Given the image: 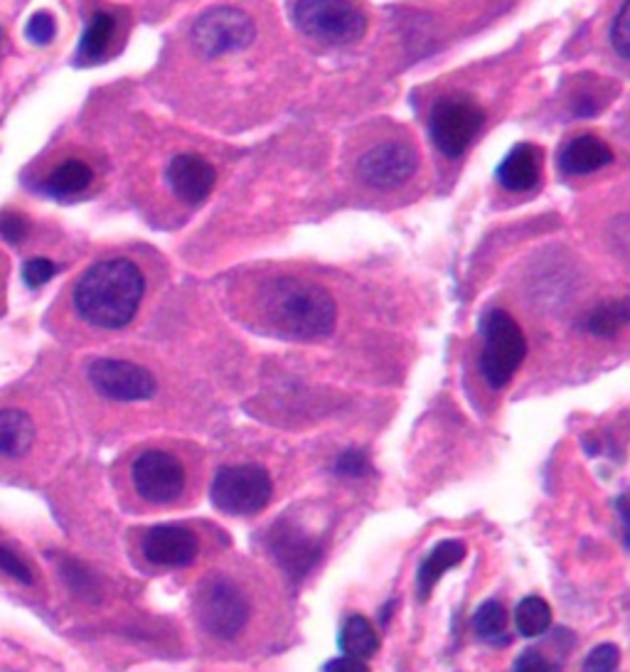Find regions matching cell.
Here are the masks:
<instances>
[{
	"mask_svg": "<svg viewBox=\"0 0 630 672\" xmlns=\"http://www.w3.org/2000/svg\"><path fill=\"white\" fill-rule=\"evenodd\" d=\"M168 183L185 205H200L214 190L217 170L198 153H180L168 165Z\"/></svg>",
	"mask_w": 630,
	"mask_h": 672,
	"instance_id": "cell-14",
	"label": "cell"
},
{
	"mask_svg": "<svg viewBox=\"0 0 630 672\" xmlns=\"http://www.w3.org/2000/svg\"><path fill=\"white\" fill-rule=\"evenodd\" d=\"M542 165L544 155L540 146H534V143H518L498 165V180L505 190L527 192L537 188V183H540Z\"/></svg>",
	"mask_w": 630,
	"mask_h": 672,
	"instance_id": "cell-15",
	"label": "cell"
},
{
	"mask_svg": "<svg viewBox=\"0 0 630 672\" xmlns=\"http://www.w3.org/2000/svg\"><path fill=\"white\" fill-rule=\"evenodd\" d=\"M113 33H117V18L111 13H104V10L95 13V18H91V23L85 30V35L79 40V49H77L79 62H85V65L97 62L109 49Z\"/></svg>",
	"mask_w": 630,
	"mask_h": 672,
	"instance_id": "cell-22",
	"label": "cell"
},
{
	"mask_svg": "<svg viewBox=\"0 0 630 672\" xmlns=\"http://www.w3.org/2000/svg\"><path fill=\"white\" fill-rule=\"evenodd\" d=\"M552 626V608L540 596H527L515 608V628L522 638H540Z\"/></svg>",
	"mask_w": 630,
	"mask_h": 672,
	"instance_id": "cell-24",
	"label": "cell"
},
{
	"mask_svg": "<svg viewBox=\"0 0 630 672\" xmlns=\"http://www.w3.org/2000/svg\"><path fill=\"white\" fill-rule=\"evenodd\" d=\"M480 330H483V353H480L483 377L493 389L508 387L527 357V340L522 328L508 310L493 308L483 316Z\"/></svg>",
	"mask_w": 630,
	"mask_h": 672,
	"instance_id": "cell-3",
	"label": "cell"
},
{
	"mask_svg": "<svg viewBox=\"0 0 630 672\" xmlns=\"http://www.w3.org/2000/svg\"><path fill=\"white\" fill-rule=\"evenodd\" d=\"M55 272H57V266L49 262V258L35 256V258H30V262L23 266V278H25V284L30 288H40V286H45L49 278L55 276Z\"/></svg>",
	"mask_w": 630,
	"mask_h": 672,
	"instance_id": "cell-29",
	"label": "cell"
},
{
	"mask_svg": "<svg viewBox=\"0 0 630 672\" xmlns=\"http://www.w3.org/2000/svg\"><path fill=\"white\" fill-rule=\"evenodd\" d=\"M30 224L23 214L18 212H8L0 217V236H3L5 242L10 244H20L27 236Z\"/></svg>",
	"mask_w": 630,
	"mask_h": 672,
	"instance_id": "cell-32",
	"label": "cell"
},
{
	"mask_svg": "<svg viewBox=\"0 0 630 672\" xmlns=\"http://www.w3.org/2000/svg\"><path fill=\"white\" fill-rule=\"evenodd\" d=\"M338 646L350 658L367 660L379 650V636L375 626H372L365 616L355 614L347 618V624L343 626V630H340Z\"/></svg>",
	"mask_w": 630,
	"mask_h": 672,
	"instance_id": "cell-19",
	"label": "cell"
},
{
	"mask_svg": "<svg viewBox=\"0 0 630 672\" xmlns=\"http://www.w3.org/2000/svg\"><path fill=\"white\" fill-rule=\"evenodd\" d=\"M146 278L131 258H104L89 266L75 286V308L89 326L119 330L139 313Z\"/></svg>",
	"mask_w": 630,
	"mask_h": 672,
	"instance_id": "cell-1",
	"label": "cell"
},
{
	"mask_svg": "<svg viewBox=\"0 0 630 672\" xmlns=\"http://www.w3.org/2000/svg\"><path fill=\"white\" fill-rule=\"evenodd\" d=\"M89 382L101 397L117 401H143L156 395V377L126 360H95L89 365Z\"/></svg>",
	"mask_w": 630,
	"mask_h": 672,
	"instance_id": "cell-10",
	"label": "cell"
},
{
	"mask_svg": "<svg viewBox=\"0 0 630 672\" xmlns=\"http://www.w3.org/2000/svg\"><path fill=\"white\" fill-rule=\"evenodd\" d=\"M264 323L291 340H320L333 333L338 306L323 286L294 276H278L259 294Z\"/></svg>",
	"mask_w": 630,
	"mask_h": 672,
	"instance_id": "cell-2",
	"label": "cell"
},
{
	"mask_svg": "<svg viewBox=\"0 0 630 672\" xmlns=\"http://www.w3.org/2000/svg\"><path fill=\"white\" fill-rule=\"evenodd\" d=\"M512 672H562V663L542 656L540 650H524Z\"/></svg>",
	"mask_w": 630,
	"mask_h": 672,
	"instance_id": "cell-31",
	"label": "cell"
},
{
	"mask_svg": "<svg viewBox=\"0 0 630 672\" xmlns=\"http://www.w3.org/2000/svg\"><path fill=\"white\" fill-rule=\"evenodd\" d=\"M294 23L328 45H350L367 33V15L355 0H296Z\"/></svg>",
	"mask_w": 630,
	"mask_h": 672,
	"instance_id": "cell-4",
	"label": "cell"
},
{
	"mask_svg": "<svg viewBox=\"0 0 630 672\" xmlns=\"http://www.w3.org/2000/svg\"><path fill=\"white\" fill-rule=\"evenodd\" d=\"M143 554H146L148 562L158 566L185 569L198 557V537L188 527L158 525L143 540Z\"/></svg>",
	"mask_w": 630,
	"mask_h": 672,
	"instance_id": "cell-13",
	"label": "cell"
},
{
	"mask_svg": "<svg viewBox=\"0 0 630 672\" xmlns=\"http://www.w3.org/2000/svg\"><path fill=\"white\" fill-rule=\"evenodd\" d=\"M91 180H95V173H91L89 165L79 158H69L47 175L45 190L55 198H69V195L85 192Z\"/></svg>",
	"mask_w": 630,
	"mask_h": 672,
	"instance_id": "cell-20",
	"label": "cell"
},
{
	"mask_svg": "<svg viewBox=\"0 0 630 672\" xmlns=\"http://www.w3.org/2000/svg\"><path fill=\"white\" fill-rule=\"evenodd\" d=\"M198 620L210 636L232 640L250 624L252 608L242 588L226 576H212L198 592Z\"/></svg>",
	"mask_w": 630,
	"mask_h": 672,
	"instance_id": "cell-5",
	"label": "cell"
},
{
	"mask_svg": "<svg viewBox=\"0 0 630 672\" xmlns=\"http://www.w3.org/2000/svg\"><path fill=\"white\" fill-rule=\"evenodd\" d=\"M508 624L510 616L505 612V606L500 602H485L478 612L473 616V630L478 634L480 640L493 646H508L510 636H508Z\"/></svg>",
	"mask_w": 630,
	"mask_h": 672,
	"instance_id": "cell-23",
	"label": "cell"
},
{
	"mask_svg": "<svg viewBox=\"0 0 630 672\" xmlns=\"http://www.w3.org/2000/svg\"><path fill=\"white\" fill-rule=\"evenodd\" d=\"M417 151L405 141H385L360 158V175L379 190L405 185L417 173Z\"/></svg>",
	"mask_w": 630,
	"mask_h": 672,
	"instance_id": "cell-11",
	"label": "cell"
},
{
	"mask_svg": "<svg viewBox=\"0 0 630 672\" xmlns=\"http://www.w3.org/2000/svg\"><path fill=\"white\" fill-rule=\"evenodd\" d=\"M608 163H614V148L598 136H592V133L572 139L560 155V168L566 175L596 173L606 168Z\"/></svg>",
	"mask_w": 630,
	"mask_h": 672,
	"instance_id": "cell-16",
	"label": "cell"
},
{
	"mask_svg": "<svg viewBox=\"0 0 630 672\" xmlns=\"http://www.w3.org/2000/svg\"><path fill=\"white\" fill-rule=\"evenodd\" d=\"M133 488L143 500L168 505L175 503L185 491L183 463L165 451H146L131 465Z\"/></svg>",
	"mask_w": 630,
	"mask_h": 672,
	"instance_id": "cell-9",
	"label": "cell"
},
{
	"mask_svg": "<svg viewBox=\"0 0 630 672\" xmlns=\"http://www.w3.org/2000/svg\"><path fill=\"white\" fill-rule=\"evenodd\" d=\"M611 43L623 59L630 57V3L623 0L611 25Z\"/></svg>",
	"mask_w": 630,
	"mask_h": 672,
	"instance_id": "cell-26",
	"label": "cell"
},
{
	"mask_svg": "<svg viewBox=\"0 0 630 672\" xmlns=\"http://www.w3.org/2000/svg\"><path fill=\"white\" fill-rule=\"evenodd\" d=\"M0 569H3V572L10 579H15V582H20V584H33L35 582L33 572H30V566L23 560H20V557L13 550H8L5 544H0Z\"/></svg>",
	"mask_w": 630,
	"mask_h": 672,
	"instance_id": "cell-30",
	"label": "cell"
},
{
	"mask_svg": "<svg viewBox=\"0 0 630 672\" xmlns=\"http://www.w3.org/2000/svg\"><path fill=\"white\" fill-rule=\"evenodd\" d=\"M483 126L485 111L473 99L446 97L433 103L429 119L431 139L446 158H461Z\"/></svg>",
	"mask_w": 630,
	"mask_h": 672,
	"instance_id": "cell-8",
	"label": "cell"
},
{
	"mask_svg": "<svg viewBox=\"0 0 630 672\" xmlns=\"http://www.w3.org/2000/svg\"><path fill=\"white\" fill-rule=\"evenodd\" d=\"M35 441V423L20 409H0V456H25Z\"/></svg>",
	"mask_w": 630,
	"mask_h": 672,
	"instance_id": "cell-18",
	"label": "cell"
},
{
	"mask_svg": "<svg viewBox=\"0 0 630 672\" xmlns=\"http://www.w3.org/2000/svg\"><path fill=\"white\" fill-rule=\"evenodd\" d=\"M335 471L340 475H347V478H363V475L372 473V465H369V459H367L365 451L350 449L335 461Z\"/></svg>",
	"mask_w": 630,
	"mask_h": 672,
	"instance_id": "cell-28",
	"label": "cell"
},
{
	"mask_svg": "<svg viewBox=\"0 0 630 672\" xmlns=\"http://www.w3.org/2000/svg\"><path fill=\"white\" fill-rule=\"evenodd\" d=\"M628 320L630 308L626 298H621V301H608L588 310L582 320V328L596 338H616L628 326Z\"/></svg>",
	"mask_w": 630,
	"mask_h": 672,
	"instance_id": "cell-21",
	"label": "cell"
},
{
	"mask_svg": "<svg viewBox=\"0 0 630 672\" xmlns=\"http://www.w3.org/2000/svg\"><path fill=\"white\" fill-rule=\"evenodd\" d=\"M254 37L256 27L252 18L230 5L212 8L208 13H202L190 30L192 47L198 49V55L208 59L230 55V52H242L254 43Z\"/></svg>",
	"mask_w": 630,
	"mask_h": 672,
	"instance_id": "cell-7",
	"label": "cell"
},
{
	"mask_svg": "<svg viewBox=\"0 0 630 672\" xmlns=\"http://www.w3.org/2000/svg\"><path fill=\"white\" fill-rule=\"evenodd\" d=\"M466 560V544L461 540H443L427 554V560L421 562L419 574H417V588L419 598L427 602L433 588L441 582V576L449 572V569L458 566Z\"/></svg>",
	"mask_w": 630,
	"mask_h": 672,
	"instance_id": "cell-17",
	"label": "cell"
},
{
	"mask_svg": "<svg viewBox=\"0 0 630 672\" xmlns=\"http://www.w3.org/2000/svg\"><path fill=\"white\" fill-rule=\"evenodd\" d=\"M266 542L274 562L294 579H301L311 572L320 557V544L316 542V537L303 532V527L288 520L276 522L272 532H268Z\"/></svg>",
	"mask_w": 630,
	"mask_h": 672,
	"instance_id": "cell-12",
	"label": "cell"
},
{
	"mask_svg": "<svg viewBox=\"0 0 630 672\" xmlns=\"http://www.w3.org/2000/svg\"><path fill=\"white\" fill-rule=\"evenodd\" d=\"M25 33H27L30 43H35V45H47V43H53V37H55V33H57L55 18L49 15V13H45V10H40V13H35L33 18L27 20Z\"/></svg>",
	"mask_w": 630,
	"mask_h": 672,
	"instance_id": "cell-27",
	"label": "cell"
},
{
	"mask_svg": "<svg viewBox=\"0 0 630 672\" xmlns=\"http://www.w3.org/2000/svg\"><path fill=\"white\" fill-rule=\"evenodd\" d=\"M323 672H369V668L365 660L343 656V658H333L330 663H325Z\"/></svg>",
	"mask_w": 630,
	"mask_h": 672,
	"instance_id": "cell-33",
	"label": "cell"
},
{
	"mask_svg": "<svg viewBox=\"0 0 630 672\" xmlns=\"http://www.w3.org/2000/svg\"><path fill=\"white\" fill-rule=\"evenodd\" d=\"M621 665V650L614 643L596 646L584 660V672H618Z\"/></svg>",
	"mask_w": 630,
	"mask_h": 672,
	"instance_id": "cell-25",
	"label": "cell"
},
{
	"mask_svg": "<svg viewBox=\"0 0 630 672\" xmlns=\"http://www.w3.org/2000/svg\"><path fill=\"white\" fill-rule=\"evenodd\" d=\"M212 503L226 515H259L274 495V483L262 465H226L212 481Z\"/></svg>",
	"mask_w": 630,
	"mask_h": 672,
	"instance_id": "cell-6",
	"label": "cell"
}]
</instances>
